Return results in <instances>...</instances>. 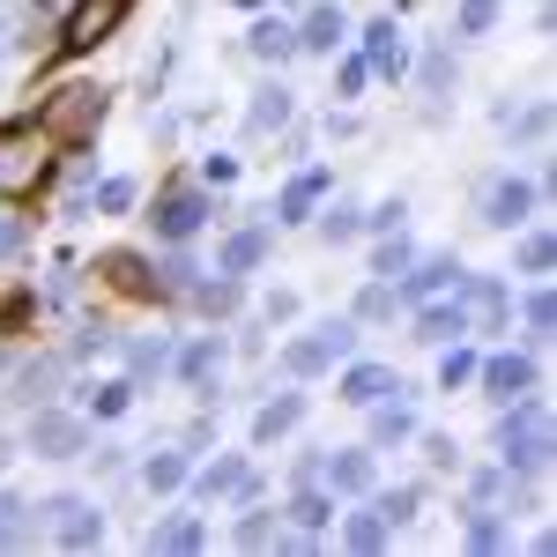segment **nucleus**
Returning a JSON list of instances; mask_svg holds the SVG:
<instances>
[{
	"mask_svg": "<svg viewBox=\"0 0 557 557\" xmlns=\"http://www.w3.org/2000/svg\"><path fill=\"white\" fill-rule=\"evenodd\" d=\"M424 454L438 461V469H454V461H461V446H454V438H424Z\"/></svg>",
	"mask_w": 557,
	"mask_h": 557,
	"instance_id": "09e8293b",
	"label": "nucleus"
},
{
	"mask_svg": "<svg viewBox=\"0 0 557 557\" xmlns=\"http://www.w3.org/2000/svg\"><path fill=\"white\" fill-rule=\"evenodd\" d=\"M67 380V357H38V364H15V401H52V386Z\"/></svg>",
	"mask_w": 557,
	"mask_h": 557,
	"instance_id": "aec40b11",
	"label": "nucleus"
},
{
	"mask_svg": "<svg viewBox=\"0 0 557 557\" xmlns=\"http://www.w3.org/2000/svg\"><path fill=\"white\" fill-rule=\"evenodd\" d=\"M231 8H268V0H231Z\"/></svg>",
	"mask_w": 557,
	"mask_h": 557,
	"instance_id": "864d4df0",
	"label": "nucleus"
},
{
	"mask_svg": "<svg viewBox=\"0 0 557 557\" xmlns=\"http://www.w3.org/2000/svg\"><path fill=\"white\" fill-rule=\"evenodd\" d=\"M454 283H461V260H454V253H446V260H424V268L409 260L394 298H401V305H424V298H438V290H454Z\"/></svg>",
	"mask_w": 557,
	"mask_h": 557,
	"instance_id": "4468645a",
	"label": "nucleus"
},
{
	"mask_svg": "<svg viewBox=\"0 0 557 557\" xmlns=\"http://www.w3.org/2000/svg\"><path fill=\"white\" fill-rule=\"evenodd\" d=\"M260 260H268V231H231L215 253V275H253Z\"/></svg>",
	"mask_w": 557,
	"mask_h": 557,
	"instance_id": "6ab92c4d",
	"label": "nucleus"
},
{
	"mask_svg": "<svg viewBox=\"0 0 557 557\" xmlns=\"http://www.w3.org/2000/svg\"><path fill=\"white\" fill-rule=\"evenodd\" d=\"M38 127H45V134H67V141H83L89 127H104V89H89V83L52 89V97H45V112H38Z\"/></svg>",
	"mask_w": 557,
	"mask_h": 557,
	"instance_id": "7ed1b4c3",
	"label": "nucleus"
},
{
	"mask_svg": "<svg viewBox=\"0 0 557 557\" xmlns=\"http://www.w3.org/2000/svg\"><path fill=\"white\" fill-rule=\"evenodd\" d=\"M550 260H557L550 231H528V238H520V275H550Z\"/></svg>",
	"mask_w": 557,
	"mask_h": 557,
	"instance_id": "f704fd0d",
	"label": "nucleus"
},
{
	"mask_svg": "<svg viewBox=\"0 0 557 557\" xmlns=\"http://www.w3.org/2000/svg\"><path fill=\"white\" fill-rule=\"evenodd\" d=\"M127 364L149 380V372H164V364H172V343H127Z\"/></svg>",
	"mask_w": 557,
	"mask_h": 557,
	"instance_id": "37998d69",
	"label": "nucleus"
},
{
	"mask_svg": "<svg viewBox=\"0 0 557 557\" xmlns=\"http://www.w3.org/2000/svg\"><path fill=\"white\" fill-rule=\"evenodd\" d=\"M246 45H253V60H290V52H298V23H283V15H260Z\"/></svg>",
	"mask_w": 557,
	"mask_h": 557,
	"instance_id": "5701e85b",
	"label": "nucleus"
},
{
	"mask_svg": "<svg viewBox=\"0 0 557 557\" xmlns=\"http://www.w3.org/2000/svg\"><path fill=\"white\" fill-rule=\"evenodd\" d=\"M394 283H372V290H364V298H357V312H349V320H357V327H372V320H394Z\"/></svg>",
	"mask_w": 557,
	"mask_h": 557,
	"instance_id": "4c0bfd02",
	"label": "nucleus"
},
{
	"mask_svg": "<svg viewBox=\"0 0 557 557\" xmlns=\"http://www.w3.org/2000/svg\"><path fill=\"white\" fill-rule=\"evenodd\" d=\"M520 320H528V343L550 349V327H557V298L550 290H528V305H520Z\"/></svg>",
	"mask_w": 557,
	"mask_h": 557,
	"instance_id": "c85d7f7f",
	"label": "nucleus"
},
{
	"mask_svg": "<svg viewBox=\"0 0 557 557\" xmlns=\"http://www.w3.org/2000/svg\"><path fill=\"white\" fill-rule=\"evenodd\" d=\"M134 0H75V15H67V30H60V45L67 52H89V45H104L112 30H120V15H127Z\"/></svg>",
	"mask_w": 557,
	"mask_h": 557,
	"instance_id": "423d86ee",
	"label": "nucleus"
},
{
	"mask_svg": "<svg viewBox=\"0 0 557 557\" xmlns=\"http://www.w3.org/2000/svg\"><path fill=\"white\" fill-rule=\"evenodd\" d=\"M461 305H469V327H506L513 320V290L498 275H469L461 268Z\"/></svg>",
	"mask_w": 557,
	"mask_h": 557,
	"instance_id": "1a4fd4ad",
	"label": "nucleus"
},
{
	"mask_svg": "<svg viewBox=\"0 0 557 557\" xmlns=\"http://www.w3.org/2000/svg\"><path fill=\"white\" fill-rule=\"evenodd\" d=\"M335 394H343L349 409H372L386 394H401V380H394V364H349L343 380H335Z\"/></svg>",
	"mask_w": 557,
	"mask_h": 557,
	"instance_id": "2eb2a0df",
	"label": "nucleus"
},
{
	"mask_svg": "<svg viewBox=\"0 0 557 557\" xmlns=\"http://www.w3.org/2000/svg\"><path fill=\"white\" fill-rule=\"evenodd\" d=\"M409 260H417V246H409L401 231H386V246H380V253H372V275H386V283H394V275H401Z\"/></svg>",
	"mask_w": 557,
	"mask_h": 557,
	"instance_id": "c9c22d12",
	"label": "nucleus"
},
{
	"mask_svg": "<svg viewBox=\"0 0 557 557\" xmlns=\"http://www.w3.org/2000/svg\"><path fill=\"white\" fill-rule=\"evenodd\" d=\"M364 83H372V67H364V52H349L343 67H335V89H343V97H357Z\"/></svg>",
	"mask_w": 557,
	"mask_h": 557,
	"instance_id": "49530a36",
	"label": "nucleus"
},
{
	"mask_svg": "<svg viewBox=\"0 0 557 557\" xmlns=\"http://www.w3.org/2000/svg\"><path fill=\"white\" fill-rule=\"evenodd\" d=\"M550 454H557V438H550V401L528 386V394H513V409L498 417V461L513 475H543L550 469Z\"/></svg>",
	"mask_w": 557,
	"mask_h": 557,
	"instance_id": "f257e3e1",
	"label": "nucleus"
},
{
	"mask_svg": "<svg viewBox=\"0 0 557 557\" xmlns=\"http://www.w3.org/2000/svg\"><path fill=\"white\" fill-rule=\"evenodd\" d=\"M320 194H327V172H298L290 186H283V201H275V223H312Z\"/></svg>",
	"mask_w": 557,
	"mask_h": 557,
	"instance_id": "a211bd4d",
	"label": "nucleus"
},
{
	"mask_svg": "<svg viewBox=\"0 0 557 557\" xmlns=\"http://www.w3.org/2000/svg\"><path fill=\"white\" fill-rule=\"evenodd\" d=\"M364 498H372V513H380L386 528H401V520H417V498H424V491H417V483H401V491H380V483H372Z\"/></svg>",
	"mask_w": 557,
	"mask_h": 557,
	"instance_id": "cd10ccee",
	"label": "nucleus"
},
{
	"mask_svg": "<svg viewBox=\"0 0 557 557\" xmlns=\"http://www.w3.org/2000/svg\"><path fill=\"white\" fill-rule=\"evenodd\" d=\"M201 283V268H194V253H164L157 260V290H172V298H186Z\"/></svg>",
	"mask_w": 557,
	"mask_h": 557,
	"instance_id": "2f4dec72",
	"label": "nucleus"
},
{
	"mask_svg": "<svg viewBox=\"0 0 557 557\" xmlns=\"http://www.w3.org/2000/svg\"><path fill=\"white\" fill-rule=\"evenodd\" d=\"M349 357H357V320L335 312V320H320L305 343L283 349V372H290V380H320V372H335V364H349Z\"/></svg>",
	"mask_w": 557,
	"mask_h": 557,
	"instance_id": "f03ea898",
	"label": "nucleus"
},
{
	"mask_svg": "<svg viewBox=\"0 0 557 557\" xmlns=\"http://www.w3.org/2000/svg\"><path fill=\"white\" fill-rule=\"evenodd\" d=\"M401 215H409V201L394 194V201H380V209L364 215V231H380V238H386V231H401Z\"/></svg>",
	"mask_w": 557,
	"mask_h": 557,
	"instance_id": "de8ad7c7",
	"label": "nucleus"
},
{
	"mask_svg": "<svg viewBox=\"0 0 557 557\" xmlns=\"http://www.w3.org/2000/svg\"><path fill=\"white\" fill-rule=\"evenodd\" d=\"M343 38H349L343 8H312V15L298 23V52H327V60H335V45H343Z\"/></svg>",
	"mask_w": 557,
	"mask_h": 557,
	"instance_id": "f3484780",
	"label": "nucleus"
},
{
	"mask_svg": "<svg viewBox=\"0 0 557 557\" xmlns=\"http://www.w3.org/2000/svg\"><path fill=\"white\" fill-rule=\"evenodd\" d=\"M357 231H364V215L349 209V201H343V209H327V215H320V238H327V246H349Z\"/></svg>",
	"mask_w": 557,
	"mask_h": 557,
	"instance_id": "ea45409f",
	"label": "nucleus"
},
{
	"mask_svg": "<svg viewBox=\"0 0 557 557\" xmlns=\"http://www.w3.org/2000/svg\"><path fill=\"white\" fill-rule=\"evenodd\" d=\"M127 401H134V386H127V380H112V386H89V394H83V409H89V417H120Z\"/></svg>",
	"mask_w": 557,
	"mask_h": 557,
	"instance_id": "58836bf2",
	"label": "nucleus"
},
{
	"mask_svg": "<svg viewBox=\"0 0 557 557\" xmlns=\"http://www.w3.org/2000/svg\"><path fill=\"white\" fill-rule=\"evenodd\" d=\"M194 498H253V469L238 454H223V461H209L194 475Z\"/></svg>",
	"mask_w": 557,
	"mask_h": 557,
	"instance_id": "dca6fc26",
	"label": "nucleus"
},
{
	"mask_svg": "<svg viewBox=\"0 0 557 557\" xmlns=\"http://www.w3.org/2000/svg\"><path fill=\"white\" fill-rule=\"evenodd\" d=\"M483 223H491V231H520V223H528V215H535V186H528V178H491V186H483Z\"/></svg>",
	"mask_w": 557,
	"mask_h": 557,
	"instance_id": "0eeeda50",
	"label": "nucleus"
},
{
	"mask_svg": "<svg viewBox=\"0 0 557 557\" xmlns=\"http://www.w3.org/2000/svg\"><path fill=\"white\" fill-rule=\"evenodd\" d=\"M475 380V349H461V343H446V357H438V386L454 394V386H469Z\"/></svg>",
	"mask_w": 557,
	"mask_h": 557,
	"instance_id": "e433bc0d",
	"label": "nucleus"
},
{
	"mask_svg": "<svg viewBox=\"0 0 557 557\" xmlns=\"http://www.w3.org/2000/svg\"><path fill=\"white\" fill-rule=\"evenodd\" d=\"M424 89H431V97H446V89H454V52H446V45L424 52Z\"/></svg>",
	"mask_w": 557,
	"mask_h": 557,
	"instance_id": "79ce46f5",
	"label": "nucleus"
},
{
	"mask_svg": "<svg viewBox=\"0 0 557 557\" xmlns=\"http://www.w3.org/2000/svg\"><path fill=\"white\" fill-rule=\"evenodd\" d=\"M97 209H104V215H127L134 209V178H104V186H97Z\"/></svg>",
	"mask_w": 557,
	"mask_h": 557,
	"instance_id": "a18cd8bd",
	"label": "nucleus"
},
{
	"mask_svg": "<svg viewBox=\"0 0 557 557\" xmlns=\"http://www.w3.org/2000/svg\"><path fill=\"white\" fill-rule=\"evenodd\" d=\"M83 417L75 409H52V401H38V417H30V454H45V461H75L83 454Z\"/></svg>",
	"mask_w": 557,
	"mask_h": 557,
	"instance_id": "20e7f679",
	"label": "nucleus"
},
{
	"mask_svg": "<svg viewBox=\"0 0 557 557\" xmlns=\"http://www.w3.org/2000/svg\"><path fill=\"white\" fill-rule=\"evenodd\" d=\"M89 461H97V469H104V475H120V469H127V446H97Z\"/></svg>",
	"mask_w": 557,
	"mask_h": 557,
	"instance_id": "8fccbe9b",
	"label": "nucleus"
},
{
	"mask_svg": "<svg viewBox=\"0 0 557 557\" xmlns=\"http://www.w3.org/2000/svg\"><path fill=\"white\" fill-rule=\"evenodd\" d=\"M320 475H327V491H335V498H364V491L380 483V469H372V454H364V446L327 454V461H320Z\"/></svg>",
	"mask_w": 557,
	"mask_h": 557,
	"instance_id": "ddd939ff",
	"label": "nucleus"
},
{
	"mask_svg": "<svg viewBox=\"0 0 557 557\" xmlns=\"http://www.w3.org/2000/svg\"><path fill=\"white\" fill-rule=\"evenodd\" d=\"M461 335H469V305H461V283H454V290H438V298H424V305H417V343L446 349V343H461Z\"/></svg>",
	"mask_w": 557,
	"mask_h": 557,
	"instance_id": "39448f33",
	"label": "nucleus"
},
{
	"mask_svg": "<svg viewBox=\"0 0 557 557\" xmlns=\"http://www.w3.org/2000/svg\"><path fill=\"white\" fill-rule=\"evenodd\" d=\"M343 543L372 557V550H386V543H394V528H386V520L372 513V506H364V513H349V520H343Z\"/></svg>",
	"mask_w": 557,
	"mask_h": 557,
	"instance_id": "bb28decb",
	"label": "nucleus"
},
{
	"mask_svg": "<svg viewBox=\"0 0 557 557\" xmlns=\"http://www.w3.org/2000/svg\"><path fill=\"white\" fill-rule=\"evenodd\" d=\"M8 454H15V446H8V438H0V469H8Z\"/></svg>",
	"mask_w": 557,
	"mask_h": 557,
	"instance_id": "603ef678",
	"label": "nucleus"
},
{
	"mask_svg": "<svg viewBox=\"0 0 557 557\" xmlns=\"http://www.w3.org/2000/svg\"><path fill=\"white\" fill-rule=\"evenodd\" d=\"M178 364V380H194V386H215V372H223V335H201V343H186L172 357Z\"/></svg>",
	"mask_w": 557,
	"mask_h": 557,
	"instance_id": "412c9836",
	"label": "nucleus"
},
{
	"mask_svg": "<svg viewBox=\"0 0 557 557\" xmlns=\"http://www.w3.org/2000/svg\"><path fill=\"white\" fill-rule=\"evenodd\" d=\"M209 215H215V201H209V194H172V201H157V215H149V223H157V238L186 246V238H194V231H201Z\"/></svg>",
	"mask_w": 557,
	"mask_h": 557,
	"instance_id": "9b49d317",
	"label": "nucleus"
},
{
	"mask_svg": "<svg viewBox=\"0 0 557 557\" xmlns=\"http://www.w3.org/2000/svg\"><path fill=\"white\" fill-rule=\"evenodd\" d=\"M498 23V0H461V38H483Z\"/></svg>",
	"mask_w": 557,
	"mask_h": 557,
	"instance_id": "c03bdc74",
	"label": "nucleus"
},
{
	"mask_svg": "<svg viewBox=\"0 0 557 557\" xmlns=\"http://www.w3.org/2000/svg\"><path fill=\"white\" fill-rule=\"evenodd\" d=\"M194 298H201V312H238V275H223V283H194Z\"/></svg>",
	"mask_w": 557,
	"mask_h": 557,
	"instance_id": "a19ab883",
	"label": "nucleus"
},
{
	"mask_svg": "<svg viewBox=\"0 0 557 557\" xmlns=\"http://www.w3.org/2000/svg\"><path fill=\"white\" fill-rule=\"evenodd\" d=\"M15 238H23V231L8 223V209H0V253H15Z\"/></svg>",
	"mask_w": 557,
	"mask_h": 557,
	"instance_id": "3c124183",
	"label": "nucleus"
},
{
	"mask_svg": "<svg viewBox=\"0 0 557 557\" xmlns=\"http://www.w3.org/2000/svg\"><path fill=\"white\" fill-rule=\"evenodd\" d=\"M186 454H149V461H141V483H149V491H157V498H164V491H178V483H186Z\"/></svg>",
	"mask_w": 557,
	"mask_h": 557,
	"instance_id": "7c9ffc66",
	"label": "nucleus"
},
{
	"mask_svg": "<svg viewBox=\"0 0 557 557\" xmlns=\"http://www.w3.org/2000/svg\"><path fill=\"white\" fill-rule=\"evenodd\" d=\"M506 543H513V528H506L498 513H483V506H475V513H469V550H506Z\"/></svg>",
	"mask_w": 557,
	"mask_h": 557,
	"instance_id": "72a5a7b5",
	"label": "nucleus"
},
{
	"mask_svg": "<svg viewBox=\"0 0 557 557\" xmlns=\"http://www.w3.org/2000/svg\"><path fill=\"white\" fill-rule=\"evenodd\" d=\"M238 550H283V528H275V513H246V520H238Z\"/></svg>",
	"mask_w": 557,
	"mask_h": 557,
	"instance_id": "473e14b6",
	"label": "nucleus"
},
{
	"mask_svg": "<svg viewBox=\"0 0 557 557\" xmlns=\"http://www.w3.org/2000/svg\"><path fill=\"white\" fill-rule=\"evenodd\" d=\"M0 372H8V357H0Z\"/></svg>",
	"mask_w": 557,
	"mask_h": 557,
	"instance_id": "5fc2aeb1",
	"label": "nucleus"
},
{
	"mask_svg": "<svg viewBox=\"0 0 557 557\" xmlns=\"http://www.w3.org/2000/svg\"><path fill=\"white\" fill-rule=\"evenodd\" d=\"M38 513L60 528V543H67V550H97V543H104V513H97L89 498H45Z\"/></svg>",
	"mask_w": 557,
	"mask_h": 557,
	"instance_id": "6e6552de",
	"label": "nucleus"
},
{
	"mask_svg": "<svg viewBox=\"0 0 557 557\" xmlns=\"http://www.w3.org/2000/svg\"><path fill=\"white\" fill-rule=\"evenodd\" d=\"M290 520H298L305 535H312V528H327V520H335V491H312V483H305L298 498H290Z\"/></svg>",
	"mask_w": 557,
	"mask_h": 557,
	"instance_id": "c756f323",
	"label": "nucleus"
},
{
	"mask_svg": "<svg viewBox=\"0 0 557 557\" xmlns=\"http://www.w3.org/2000/svg\"><path fill=\"white\" fill-rule=\"evenodd\" d=\"M298 417H305V394H275V401L253 417V446H275L283 431H298Z\"/></svg>",
	"mask_w": 557,
	"mask_h": 557,
	"instance_id": "4be33fe9",
	"label": "nucleus"
},
{
	"mask_svg": "<svg viewBox=\"0 0 557 557\" xmlns=\"http://www.w3.org/2000/svg\"><path fill=\"white\" fill-rule=\"evenodd\" d=\"M401 438H417V417L401 401H372V446H401Z\"/></svg>",
	"mask_w": 557,
	"mask_h": 557,
	"instance_id": "a878e982",
	"label": "nucleus"
},
{
	"mask_svg": "<svg viewBox=\"0 0 557 557\" xmlns=\"http://www.w3.org/2000/svg\"><path fill=\"white\" fill-rule=\"evenodd\" d=\"M364 67L386 75V83H401V75H409V45H401V30H394V15L364 23Z\"/></svg>",
	"mask_w": 557,
	"mask_h": 557,
	"instance_id": "f8f14e48",
	"label": "nucleus"
},
{
	"mask_svg": "<svg viewBox=\"0 0 557 557\" xmlns=\"http://www.w3.org/2000/svg\"><path fill=\"white\" fill-rule=\"evenodd\" d=\"M246 127L253 134H275V127H290V83H268L253 97V112H246Z\"/></svg>",
	"mask_w": 557,
	"mask_h": 557,
	"instance_id": "393cba45",
	"label": "nucleus"
},
{
	"mask_svg": "<svg viewBox=\"0 0 557 557\" xmlns=\"http://www.w3.org/2000/svg\"><path fill=\"white\" fill-rule=\"evenodd\" d=\"M475 380H483V394H491V401H513V394H528V386H535V364H528L520 349H498V357H475Z\"/></svg>",
	"mask_w": 557,
	"mask_h": 557,
	"instance_id": "9d476101",
	"label": "nucleus"
},
{
	"mask_svg": "<svg viewBox=\"0 0 557 557\" xmlns=\"http://www.w3.org/2000/svg\"><path fill=\"white\" fill-rule=\"evenodd\" d=\"M201 543H209V528H201L194 513H172V520L149 528V550H201Z\"/></svg>",
	"mask_w": 557,
	"mask_h": 557,
	"instance_id": "b1692460",
	"label": "nucleus"
}]
</instances>
